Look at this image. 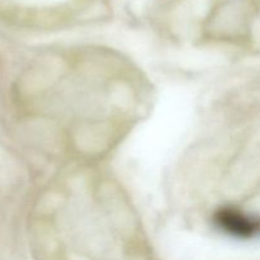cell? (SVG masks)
Instances as JSON below:
<instances>
[{
	"mask_svg": "<svg viewBox=\"0 0 260 260\" xmlns=\"http://www.w3.org/2000/svg\"><path fill=\"white\" fill-rule=\"evenodd\" d=\"M217 223L223 231L239 238H251L260 234L259 220L233 208L218 212Z\"/></svg>",
	"mask_w": 260,
	"mask_h": 260,
	"instance_id": "cell-1",
	"label": "cell"
}]
</instances>
